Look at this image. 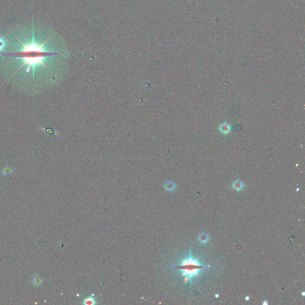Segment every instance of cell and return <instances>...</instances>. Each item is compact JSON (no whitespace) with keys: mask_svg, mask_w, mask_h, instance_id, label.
<instances>
[{"mask_svg":"<svg viewBox=\"0 0 305 305\" xmlns=\"http://www.w3.org/2000/svg\"><path fill=\"white\" fill-rule=\"evenodd\" d=\"M199 240L203 244H206L209 240V237L206 234H201L199 237Z\"/></svg>","mask_w":305,"mask_h":305,"instance_id":"8","label":"cell"},{"mask_svg":"<svg viewBox=\"0 0 305 305\" xmlns=\"http://www.w3.org/2000/svg\"><path fill=\"white\" fill-rule=\"evenodd\" d=\"M219 129L222 134H228V133L230 132L231 130V127L229 123L225 122L220 125Z\"/></svg>","mask_w":305,"mask_h":305,"instance_id":"3","label":"cell"},{"mask_svg":"<svg viewBox=\"0 0 305 305\" xmlns=\"http://www.w3.org/2000/svg\"><path fill=\"white\" fill-rule=\"evenodd\" d=\"M83 304L85 305H94L97 304V302L92 296H89L84 300Z\"/></svg>","mask_w":305,"mask_h":305,"instance_id":"7","label":"cell"},{"mask_svg":"<svg viewBox=\"0 0 305 305\" xmlns=\"http://www.w3.org/2000/svg\"><path fill=\"white\" fill-rule=\"evenodd\" d=\"M215 297H216V298H218V297H219V295H218V294H216V295H215Z\"/></svg>","mask_w":305,"mask_h":305,"instance_id":"12","label":"cell"},{"mask_svg":"<svg viewBox=\"0 0 305 305\" xmlns=\"http://www.w3.org/2000/svg\"><path fill=\"white\" fill-rule=\"evenodd\" d=\"M5 45V42L4 40L0 38V51L4 49Z\"/></svg>","mask_w":305,"mask_h":305,"instance_id":"10","label":"cell"},{"mask_svg":"<svg viewBox=\"0 0 305 305\" xmlns=\"http://www.w3.org/2000/svg\"><path fill=\"white\" fill-rule=\"evenodd\" d=\"M302 295H303V296H304V295H305V293H304V292H303V293H302Z\"/></svg>","mask_w":305,"mask_h":305,"instance_id":"13","label":"cell"},{"mask_svg":"<svg viewBox=\"0 0 305 305\" xmlns=\"http://www.w3.org/2000/svg\"><path fill=\"white\" fill-rule=\"evenodd\" d=\"M2 173L4 175H5V176H8V175H11L12 173H13V171L12 169L8 167V166H6L5 168H4L2 171Z\"/></svg>","mask_w":305,"mask_h":305,"instance_id":"9","label":"cell"},{"mask_svg":"<svg viewBox=\"0 0 305 305\" xmlns=\"http://www.w3.org/2000/svg\"><path fill=\"white\" fill-rule=\"evenodd\" d=\"M165 188L168 191L171 192V191H173L175 189L176 186H175V184L173 182L169 181V182H166V184L165 185Z\"/></svg>","mask_w":305,"mask_h":305,"instance_id":"6","label":"cell"},{"mask_svg":"<svg viewBox=\"0 0 305 305\" xmlns=\"http://www.w3.org/2000/svg\"><path fill=\"white\" fill-rule=\"evenodd\" d=\"M249 299H250V298H249V297L247 296V297H246V299H246V301H248L249 300Z\"/></svg>","mask_w":305,"mask_h":305,"instance_id":"11","label":"cell"},{"mask_svg":"<svg viewBox=\"0 0 305 305\" xmlns=\"http://www.w3.org/2000/svg\"><path fill=\"white\" fill-rule=\"evenodd\" d=\"M171 268L182 271V275L185 277H188L189 280H191L193 275H199L198 273L199 270L200 269L203 268L204 267L199 264L198 260L193 259L190 254V257L188 259L183 260L180 265L174 266Z\"/></svg>","mask_w":305,"mask_h":305,"instance_id":"2","label":"cell"},{"mask_svg":"<svg viewBox=\"0 0 305 305\" xmlns=\"http://www.w3.org/2000/svg\"><path fill=\"white\" fill-rule=\"evenodd\" d=\"M32 283L36 286H39L42 283V278L38 275H35L32 278Z\"/></svg>","mask_w":305,"mask_h":305,"instance_id":"4","label":"cell"},{"mask_svg":"<svg viewBox=\"0 0 305 305\" xmlns=\"http://www.w3.org/2000/svg\"><path fill=\"white\" fill-rule=\"evenodd\" d=\"M233 187L236 191H241L243 188L244 185H243V184L240 181L237 180V181H234V182L233 183Z\"/></svg>","mask_w":305,"mask_h":305,"instance_id":"5","label":"cell"},{"mask_svg":"<svg viewBox=\"0 0 305 305\" xmlns=\"http://www.w3.org/2000/svg\"><path fill=\"white\" fill-rule=\"evenodd\" d=\"M50 37L45 41V42H44L41 45H39L38 44L35 43L34 42L28 44L26 45L23 42H21L18 38L17 39L18 41H20L23 45V48L21 51L12 52L10 54H7V55L11 56V57H16L18 58H20L23 61V64L18 68L20 69L24 65L27 64L28 69H29L30 67L33 69V73L34 71V67L35 66L38 64H41L43 65L45 67H46L48 70V68L45 66L44 64L43 60L45 57L56 55L58 54H60L59 53L54 52H48L46 51L43 49V46L45 44V43L49 39Z\"/></svg>","mask_w":305,"mask_h":305,"instance_id":"1","label":"cell"}]
</instances>
